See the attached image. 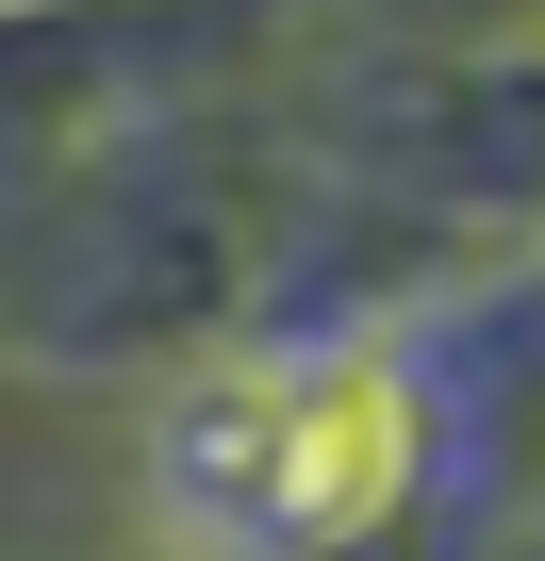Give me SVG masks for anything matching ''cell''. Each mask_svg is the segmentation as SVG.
Returning <instances> with one entry per match:
<instances>
[{"label":"cell","mask_w":545,"mask_h":561,"mask_svg":"<svg viewBox=\"0 0 545 561\" xmlns=\"http://www.w3.org/2000/svg\"><path fill=\"white\" fill-rule=\"evenodd\" d=\"M397 462H413L397 380H364V364H264V380H231V397L182 413L166 495L215 545H331V528H364L397 495Z\"/></svg>","instance_id":"obj_1"}]
</instances>
